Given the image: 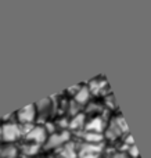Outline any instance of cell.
I'll use <instances>...</instances> for the list:
<instances>
[{"label":"cell","mask_w":151,"mask_h":158,"mask_svg":"<svg viewBox=\"0 0 151 158\" xmlns=\"http://www.w3.org/2000/svg\"><path fill=\"white\" fill-rule=\"evenodd\" d=\"M122 132L129 133V132H128V126H126V123H125L124 118L119 115V117L114 118L112 122L110 123V126L107 128V133H105V136H107L108 139H116V137L121 136Z\"/></svg>","instance_id":"6da1fadb"},{"label":"cell","mask_w":151,"mask_h":158,"mask_svg":"<svg viewBox=\"0 0 151 158\" xmlns=\"http://www.w3.org/2000/svg\"><path fill=\"white\" fill-rule=\"evenodd\" d=\"M21 136V129L17 123H6L2 128V137L6 142H13Z\"/></svg>","instance_id":"7a4b0ae2"},{"label":"cell","mask_w":151,"mask_h":158,"mask_svg":"<svg viewBox=\"0 0 151 158\" xmlns=\"http://www.w3.org/2000/svg\"><path fill=\"white\" fill-rule=\"evenodd\" d=\"M36 106H28L25 108L19 110L17 112V117H18V121L22 123H29L35 119V115H36Z\"/></svg>","instance_id":"3957f363"},{"label":"cell","mask_w":151,"mask_h":158,"mask_svg":"<svg viewBox=\"0 0 151 158\" xmlns=\"http://www.w3.org/2000/svg\"><path fill=\"white\" fill-rule=\"evenodd\" d=\"M101 150L99 144H90V143H85V144L80 147V158H97L99 153Z\"/></svg>","instance_id":"277c9868"},{"label":"cell","mask_w":151,"mask_h":158,"mask_svg":"<svg viewBox=\"0 0 151 158\" xmlns=\"http://www.w3.org/2000/svg\"><path fill=\"white\" fill-rule=\"evenodd\" d=\"M28 139L33 140V142H36V143H42L46 139V131H44V128H42V126L33 128L32 131L28 133Z\"/></svg>","instance_id":"5b68a950"},{"label":"cell","mask_w":151,"mask_h":158,"mask_svg":"<svg viewBox=\"0 0 151 158\" xmlns=\"http://www.w3.org/2000/svg\"><path fill=\"white\" fill-rule=\"evenodd\" d=\"M86 128H88L89 132L100 133V132L103 131V128H104V122H103V119L100 117H96V118H93V119H92L88 125H86Z\"/></svg>","instance_id":"8992f818"},{"label":"cell","mask_w":151,"mask_h":158,"mask_svg":"<svg viewBox=\"0 0 151 158\" xmlns=\"http://www.w3.org/2000/svg\"><path fill=\"white\" fill-rule=\"evenodd\" d=\"M78 103H86L89 100V89L88 87H82V89H78L76 92V96H75Z\"/></svg>","instance_id":"52a82bcc"},{"label":"cell","mask_w":151,"mask_h":158,"mask_svg":"<svg viewBox=\"0 0 151 158\" xmlns=\"http://www.w3.org/2000/svg\"><path fill=\"white\" fill-rule=\"evenodd\" d=\"M65 139H67L65 135H58V133H55V135H53L51 139L49 140V144H50V147H54V146H60V144H63V142H64Z\"/></svg>","instance_id":"ba28073f"},{"label":"cell","mask_w":151,"mask_h":158,"mask_svg":"<svg viewBox=\"0 0 151 158\" xmlns=\"http://www.w3.org/2000/svg\"><path fill=\"white\" fill-rule=\"evenodd\" d=\"M83 121H85V117H83L82 114L74 117V118H72V121H71V128L76 129V128H80V126H83Z\"/></svg>","instance_id":"9c48e42d"},{"label":"cell","mask_w":151,"mask_h":158,"mask_svg":"<svg viewBox=\"0 0 151 158\" xmlns=\"http://www.w3.org/2000/svg\"><path fill=\"white\" fill-rule=\"evenodd\" d=\"M128 154H130L133 158H137L139 157V153H137V148H136V146L133 144V146H130L129 147V150H128Z\"/></svg>","instance_id":"30bf717a"},{"label":"cell","mask_w":151,"mask_h":158,"mask_svg":"<svg viewBox=\"0 0 151 158\" xmlns=\"http://www.w3.org/2000/svg\"><path fill=\"white\" fill-rule=\"evenodd\" d=\"M114 158H129V157L125 156V154H116V156L114 157Z\"/></svg>","instance_id":"8fae6325"}]
</instances>
